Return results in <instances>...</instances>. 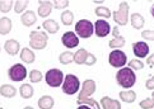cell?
<instances>
[{
	"mask_svg": "<svg viewBox=\"0 0 154 109\" xmlns=\"http://www.w3.org/2000/svg\"><path fill=\"white\" fill-rule=\"evenodd\" d=\"M15 94H17V89L13 85L4 84L0 86V95H3L5 98H13Z\"/></svg>",
	"mask_w": 154,
	"mask_h": 109,
	"instance_id": "cell-25",
	"label": "cell"
},
{
	"mask_svg": "<svg viewBox=\"0 0 154 109\" xmlns=\"http://www.w3.org/2000/svg\"><path fill=\"white\" fill-rule=\"evenodd\" d=\"M28 1H26V0H19V1H14V12L19 14V13H23L24 9H27L28 7Z\"/></svg>",
	"mask_w": 154,
	"mask_h": 109,
	"instance_id": "cell-30",
	"label": "cell"
},
{
	"mask_svg": "<svg viewBox=\"0 0 154 109\" xmlns=\"http://www.w3.org/2000/svg\"><path fill=\"white\" fill-rule=\"evenodd\" d=\"M63 88V91L65 93L66 95H73V94H76L80 88V81L79 79L76 78L75 75L73 74H68L64 78V83L61 85Z\"/></svg>",
	"mask_w": 154,
	"mask_h": 109,
	"instance_id": "cell-3",
	"label": "cell"
},
{
	"mask_svg": "<svg viewBox=\"0 0 154 109\" xmlns=\"http://www.w3.org/2000/svg\"><path fill=\"white\" fill-rule=\"evenodd\" d=\"M42 72L38 71V70H32V71L29 72V80L31 83H40V81L42 80Z\"/></svg>",
	"mask_w": 154,
	"mask_h": 109,
	"instance_id": "cell-33",
	"label": "cell"
},
{
	"mask_svg": "<svg viewBox=\"0 0 154 109\" xmlns=\"http://www.w3.org/2000/svg\"><path fill=\"white\" fill-rule=\"evenodd\" d=\"M108 62L112 67L122 69L128 62V57H126L125 52H122L121 50H113L108 56Z\"/></svg>",
	"mask_w": 154,
	"mask_h": 109,
	"instance_id": "cell-8",
	"label": "cell"
},
{
	"mask_svg": "<svg viewBox=\"0 0 154 109\" xmlns=\"http://www.w3.org/2000/svg\"><path fill=\"white\" fill-rule=\"evenodd\" d=\"M61 43L68 48H75L79 45V37L74 32H65L61 37Z\"/></svg>",
	"mask_w": 154,
	"mask_h": 109,
	"instance_id": "cell-11",
	"label": "cell"
},
{
	"mask_svg": "<svg viewBox=\"0 0 154 109\" xmlns=\"http://www.w3.org/2000/svg\"><path fill=\"white\" fill-rule=\"evenodd\" d=\"M78 104H85V105H89V107H92L93 109H102L101 108V105H100V103H98L97 100H94V99H92V98H88V99H85V100H83V102H80V103H78Z\"/></svg>",
	"mask_w": 154,
	"mask_h": 109,
	"instance_id": "cell-34",
	"label": "cell"
},
{
	"mask_svg": "<svg viewBox=\"0 0 154 109\" xmlns=\"http://www.w3.org/2000/svg\"><path fill=\"white\" fill-rule=\"evenodd\" d=\"M94 13L97 17H101V18H109L112 15L111 10H109L107 7H97Z\"/></svg>",
	"mask_w": 154,
	"mask_h": 109,
	"instance_id": "cell-29",
	"label": "cell"
},
{
	"mask_svg": "<svg viewBox=\"0 0 154 109\" xmlns=\"http://www.w3.org/2000/svg\"><path fill=\"white\" fill-rule=\"evenodd\" d=\"M111 25L107 20L104 19H97V22H94V34L97 37H106L111 33Z\"/></svg>",
	"mask_w": 154,
	"mask_h": 109,
	"instance_id": "cell-10",
	"label": "cell"
},
{
	"mask_svg": "<svg viewBox=\"0 0 154 109\" xmlns=\"http://www.w3.org/2000/svg\"><path fill=\"white\" fill-rule=\"evenodd\" d=\"M48 36L46 32L32 31L29 33V46L33 50H43L47 46Z\"/></svg>",
	"mask_w": 154,
	"mask_h": 109,
	"instance_id": "cell-2",
	"label": "cell"
},
{
	"mask_svg": "<svg viewBox=\"0 0 154 109\" xmlns=\"http://www.w3.org/2000/svg\"><path fill=\"white\" fill-rule=\"evenodd\" d=\"M146 63L149 65L150 67H154V53H152L150 56L146 58Z\"/></svg>",
	"mask_w": 154,
	"mask_h": 109,
	"instance_id": "cell-40",
	"label": "cell"
},
{
	"mask_svg": "<svg viewBox=\"0 0 154 109\" xmlns=\"http://www.w3.org/2000/svg\"><path fill=\"white\" fill-rule=\"evenodd\" d=\"M40 3V7H38V15L41 18H46L51 14L52 10V3L51 1H38Z\"/></svg>",
	"mask_w": 154,
	"mask_h": 109,
	"instance_id": "cell-18",
	"label": "cell"
},
{
	"mask_svg": "<svg viewBox=\"0 0 154 109\" xmlns=\"http://www.w3.org/2000/svg\"><path fill=\"white\" fill-rule=\"evenodd\" d=\"M0 51H2V48H0Z\"/></svg>",
	"mask_w": 154,
	"mask_h": 109,
	"instance_id": "cell-45",
	"label": "cell"
},
{
	"mask_svg": "<svg viewBox=\"0 0 154 109\" xmlns=\"http://www.w3.org/2000/svg\"><path fill=\"white\" fill-rule=\"evenodd\" d=\"M96 81L92 80V79H87L84 80V83L82 84V89H80V93L78 95V103L83 102L88 98H91L96 91Z\"/></svg>",
	"mask_w": 154,
	"mask_h": 109,
	"instance_id": "cell-7",
	"label": "cell"
},
{
	"mask_svg": "<svg viewBox=\"0 0 154 109\" xmlns=\"http://www.w3.org/2000/svg\"><path fill=\"white\" fill-rule=\"evenodd\" d=\"M144 66H145V63L141 62L139 58H134V60H131V61L129 62V67L131 70H143Z\"/></svg>",
	"mask_w": 154,
	"mask_h": 109,
	"instance_id": "cell-32",
	"label": "cell"
},
{
	"mask_svg": "<svg viewBox=\"0 0 154 109\" xmlns=\"http://www.w3.org/2000/svg\"><path fill=\"white\" fill-rule=\"evenodd\" d=\"M42 27H43V29H45L47 33H51V34L57 33L59 29H60L59 23L56 20H54V19H46L42 23Z\"/></svg>",
	"mask_w": 154,
	"mask_h": 109,
	"instance_id": "cell-17",
	"label": "cell"
},
{
	"mask_svg": "<svg viewBox=\"0 0 154 109\" xmlns=\"http://www.w3.org/2000/svg\"><path fill=\"white\" fill-rule=\"evenodd\" d=\"M87 56H88V51L84 50V48H79V50L74 53V62L76 65H84Z\"/></svg>",
	"mask_w": 154,
	"mask_h": 109,
	"instance_id": "cell-26",
	"label": "cell"
},
{
	"mask_svg": "<svg viewBox=\"0 0 154 109\" xmlns=\"http://www.w3.org/2000/svg\"><path fill=\"white\" fill-rule=\"evenodd\" d=\"M133 52L136 57L139 58H144L148 56V53H149V46H148V43L145 42H134L133 43Z\"/></svg>",
	"mask_w": 154,
	"mask_h": 109,
	"instance_id": "cell-12",
	"label": "cell"
},
{
	"mask_svg": "<svg viewBox=\"0 0 154 109\" xmlns=\"http://www.w3.org/2000/svg\"><path fill=\"white\" fill-rule=\"evenodd\" d=\"M20 60L23 61L24 63H33L35 60H36V56L32 50H29V48H22L20 50Z\"/></svg>",
	"mask_w": 154,
	"mask_h": 109,
	"instance_id": "cell-19",
	"label": "cell"
},
{
	"mask_svg": "<svg viewBox=\"0 0 154 109\" xmlns=\"http://www.w3.org/2000/svg\"><path fill=\"white\" fill-rule=\"evenodd\" d=\"M116 80L117 84L120 86H122L124 89H130L133 88L136 83V75L134 72V70H131L130 67H122L119 70V72L116 74Z\"/></svg>",
	"mask_w": 154,
	"mask_h": 109,
	"instance_id": "cell-1",
	"label": "cell"
},
{
	"mask_svg": "<svg viewBox=\"0 0 154 109\" xmlns=\"http://www.w3.org/2000/svg\"><path fill=\"white\" fill-rule=\"evenodd\" d=\"M59 61L61 65H69L74 61V53L70 52V51H65L60 53V57H59Z\"/></svg>",
	"mask_w": 154,
	"mask_h": 109,
	"instance_id": "cell-27",
	"label": "cell"
},
{
	"mask_svg": "<svg viewBox=\"0 0 154 109\" xmlns=\"http://www.w3.org/2000/svg\"><path fill=\"white\" fill-rule=\"evenodd\" d=\"M130 22H131V25L134 27L135 29H141L145 24V19L141 14L139 13H133L130 17Z\"/></svg>",
	"mask_w": 154,
	"mask_h": 109,
	"instance_id": "cell-21",
	"label": "cell"
},
{
	"mask_svg": "<svg viewBox=\"0 0 154 109\" xmlns=\"http://www.w3.org/2000/svg\"><path fill=\"white\" fill-rule=\"evenodd\" d=\"M19 94L23 99H31V98L33 96L35 91H33V88H32L31 84H22L19 88Z\"/></svg>",
	"mask_w": 154,
	"mask_h": 109,
	"instance_id": "cell-24",
	"label": "cell"
},
{
	"mask_svg": "<svg viewBox=\"0 0 154 109\" xmlns=\"http://www.w3.org/2000/svg\"><path fill=\"white\" fill-rule=\"evenodd\" d=\"M96 61H97V58H96L94 54L91 53V52H88V56H87V60H85V63L84 65H88V66H93V65L96 63Z\"/></svg>",
	"mask_w": 154,
	"mask_h": 109,
	"instance_id": "cell-38",
	"label": "cell"
},
{
	"mask_svg": "<svg viewBox=\"0 0 154 109\" xmlns=\"http://www.w3.org/2000/svg\"><path fill=\"white\" fill-rule=\"evenodd\" d=\"M46 84L51 88H59L64 83V74L59 69H51L46 72Z\"/></svg>",
	"mask_w": 154,
	"mask_h": 109,
	"instance_id": "cell-6",
	"label": "cell"
},
{
	"mask_svg": "<svg viewBox=\"0 0 154 109\" xmlns=\"http://www.w3.org/2000/svg\"><path fill=\"white\" fill-rule=\"evenodd\" d=\"M20 22H22L23 25L31 27L37 22V15H36V13L33 12V10H27V12H24L23 14H22Z\"/></svg>",
	"mask_w": 154,
	"mask_h": 109,
	"instance_id": "cell-15",
	"label": "cell"
},
{
	"mask_svg": "<svg viewBox=\"0 0 154 109\" xmlns=\"http://www.w3.org/2000/svg\"><path fill=\"white\" fill-rule=\"evenodd\" d=\"M129 10H130L129 3H126V1L120 3L119 10L113 12V14H112L115 23H117L119 25H126L128 24V22H129Z\"/></svg>",
	"mask_w": 154,
	"mask_h": 109,
	"instance_id": "cell-5",
	"label": "cell"
},
{
	"mask_svg": "<svg viewBox=\"0 0 154 109\" xmlns=\"http://www.w3.org/2000/svg\"><path fill=\"white\" fill-rule=\"evenodd\" d=\"M145 88H146L148 90H154V76H152L150 79H148V80H146Z\"/></svg>",
	"mask_w": 154,
	"mask_h": 109,
	"instance_id": "cell-39",
	"label": "cell"
},
{
	"mask_svg": "<svg viewBox=\"0 0 154 109\" xmlns=\"http://www.w3.org/2000/svg\"><path fill=\"white\" fill-rule=\"evenodd\" d=\"M51 3H52V7L56 9H65L69 7L68 0H55V1H51Z\"/></svg>",
	"mask_w": 154,
	"mask_h": 109,
	"instance_id": "cell-35",
	"label": "cell"
},
{
	"mask_svg": "<svg viewBox=\"0 0 154 109\" xmlns=\"http://www.w3.org/2000/svg\"><path fill=\"white\" fill-rule=\"evenodd\" d=\"M139 105L143 108V109H154V100L152 99H144V100H141L140 103H139Z\"/></svg>",
	"mask_w": 154,
	"mask_h": 109,
	"instance_id": "cell-36",
	"label": "cell"
},
{
	"mask_svg": "<svg viewBox=\"0 0 154 109\" xmlns=\"http://www.w3.org/2000/svg\"><path fill=\"white\" fill-rule=\"evenodd\" d=\"M12 20L8 17H3L0 18V34L5 36V34H9L10 31H12Z\"/></svg>",
	"mask_w": 154,
	"mask_h": 109,
	"instance_id": "cell-20",
	"label": "cell"
},
{
	"mask_svg": "<svg viewBox=\"0 0 154 109\" xmlns=\"http://www.w3.org/2000/svg\"><path fill=\"white\" fill-rule=\"evenodd\" d=\"M74 22V14L70 10H64L61 13V23L64 25H71Z\"/></svg>",
	"mask_w": 154,
	"mask_h": 109,
	"instance_id": "cell-28",
	"label": "cell"
},
{
	"mask_svg": "<svg viewBox=\"0 0 154 109\" xmlns=\"http://www.w3.org/2000/svg\"><path fill=\"white\" fill-rule=\"evenodd\" d=\"M4 48L10 56H15L20 50V43L17 40H8L4 43Z\"/></svg>",
	"mask_w": 154,
	"mask_h": 109,
	"instance_id": "cell-16",
	"label": "cell"
},
{
	"mask_svg": "<svg viewBox=\"0 0 154 109\" xmlns=\"http://www.w3.org/2000/svg\"><path fill=\"white\" fill-rule=\"evenodd\" d=\"M54 104H55V100L50 95H43L38 99V107H40V109H52Z\"/></svg>",
	"mask_w": 154,
	"mask_h": 109,
	"instance_id": "cell-22",
	"label": "cell"
},
{
	"mask_svg": "<svg viewBox=\"0 0 154 109\" xmlns=\"http://www.w3.org/2000/svg\"><path fill=\"white\" fill-rule=\"evenodd\" d=\"M8 75H9V79L12 81L19 83V81H23L27 78V69H26L24 65L15 63L8 70Z\"/></svg>",
	"mask_w": 154,
	"mask_h": 109,
	"instance_id": "cell-9",
	"label": "cell"
},
{
	"mask_svg": "<svg viewBox=\"0 0 154 109\" xmlns=\"http://www.w3.org/2000/svg\"><path fill=\"white\" fill-rule=\"evenodd\" d=\"M152 99L154 100V91H153V94H152Z\"/></svg>",
	"mask_w": 154,
	"mask_h": 109,
	"instance_id": "cell-44",
	"label": "cell"
},
{
	"mask_svg": "<svg viewBox=\"0 0 154 109\" xmlns=\"http://www.w3.org/2000/svg\"><path fill=\"white\" fill-rule=\"evenodd\" d=\"M76 109H93L92 107H89V105H85V104H82V105H79Z\"/></svg>",
	"mask_w": 154,
	"mask_h": 109,
	"instance_id": "cell-41",
	"label": "cell"
},
{
	"mask_svg": "<svg viewBox=\"0 0 154 109\" xmlns=\"http://www.w3.org/2000/svg\"><path fill=\"white\" fill-rule=\"evenodd\" d=\"M75 33L80 38H89L94 33V24L88 19H80L75 24Z\"/></svg>",
	"mask_w": 154,
	"mask_h": 109,
	"instance_id": "cell-4",
	"label": "cell"
},
{
	"mask_svg": "<svg viewBox=\"0 0 154 109\" xmlns=\"http://www.w3.org/2000/svg\"><path fill=\"white\" fill-rule=\"evenodd\" d=\"M13 7H14V1H10V0H2L0 1V12L2 13L10 12Z\"/></svg>",
	"mask_w": 154,
	"mask_h": 109,
	"instance_id": "cell-31",
	"label": "cell"
},
{
	"mask_svg": "<svg viewBox=\"0 0 154 109\" xmlns=\"http://www.w3.org/2000/svg\"><path fill=\"white\" fill-rule=\"evenodd\" d=\"M23 109H33V108H32V107H24Z\"/></svg>",
	"mask_w": 154,
	"mask_h": 109,
	"instance_id": "cell-43",
	"label": "cell"
},
{
	"mask_svg": "<svg viewBox=\"0 0 154 109\" xmlns=\"http://www.w3.org/2000/svg\"><path fill=\"white\" fill-rule=\"evenodd\" d=\"M120 99L122 100L124 103H134L136 100V93L133 90H122L120 91Z\"/></svg>",
	"mask_w": 154,
	"mask_h": 109,
	"instance_id": "cell-23",
	"label": "cell"
},
{
	"mask_svg": "<svg viewBox=\"0 0 154 109\" xmlns=\"http://www.w3.org/2000/svg\"><path fill=\"white\" fill-rule=\"evenodd\" d=\"M150 13H152V15H153V18H154V4L152 5V8H150Z\"/></svg>",
	"mask_w": 154,
	"mask_h": 109,
	"instance_id": "cell-42",
	"label": "cell"
},
{
	"mask_svg": "<svg viewBox=\"0 0 154 109\" xmlns=\"http://www.w3.org/2000/svg\"><path fill=\"white\" fill-rule=\"evenodd\" d=\"M100 105L102 109H121L120 102L116 99H112V98H108V96L102 98L100 102Z\"/></svg>",
	"mask_w": 154,
	"mask_h": 109,
	"instance_id": "cell-14",
	"label": "cell"
},
{
	"mask_svg": "<svg viewBox=\"0 0 154 109\" xmlns=\"http://www.w3.org/2000/svg\"><path fill=\"white\" fill-rule=\"evenodd\" d=\"M112 34H113V38L109 41L108 46L111 48H113V50H119V48L124 47L125 46V38L122 36H120V32H119L117 27H113L112 28Z\"/></svg>",
	"mask_w": 154,
	"mask_h": 109,
	"instance_id": "cell-13",
	"label": "cell"
},
{
	"mask_svg": "<svg viewBox=\"0 0 154 109\" xmlns=\"http://www.w3.org/2000/svg\"><path fill=\"white\" fill-rule=\"evenodd\" d=\"M141 37L144 38L146 41H154V31H150V29H146L141 33Z\"/></svg>",
	"mask_w": 154,
	"mask_h": 109,
	"instance_id": "cell-37",
	"label": "cell"
}]
</instances>
